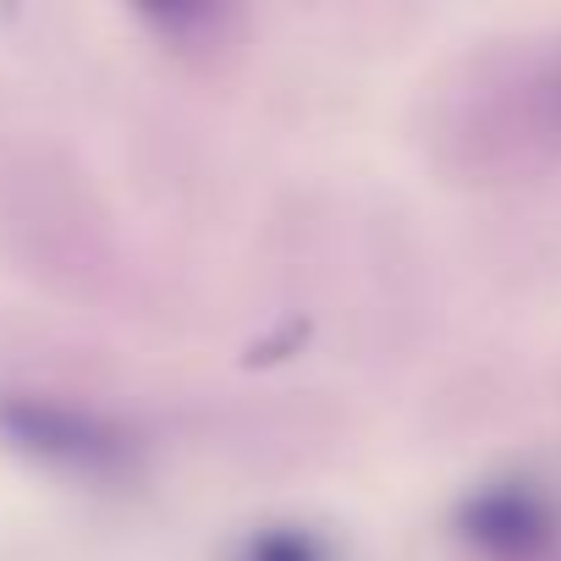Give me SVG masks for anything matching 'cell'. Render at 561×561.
<instances>
[{"label":"cell","instance_id":"obj_3","mask_svg":"<svg viewBox=\"0 0 561 561\" xmlns=\"http://www.w3.org/2000/svg\"><path fill=\"white\" fill-rule=\"evenodd\" d=\"M144 23L171 45V50H209L226 39L231 12L226 7H149Z\"/></svg>","mask_w":561,"mask_h":561},{"label":"cell","instance_id":"obj_2","mask_svg":"<svg viewBox=\"0 0 561 561\" xmlns=\"http://www.w3.org/2000/svg\"><path fill=\"white\" fill-rule=\"evenodd\" d=\"M457 534L490 561H545L561 545V501L534 473H501L462 495Z\"/></svg>","mask_w":561,"mask_h":561},{"label":"cell","instance_id":"obj_4","mask_svg":"<svg viewBox=\"0 0 561 561\" xmlns=\"http://www.w3.org/2000/svg\"><path fill=\"white\" fill-rule=\"evenodd\" d=\"M237 561H331V545L314 534V528H298V523H270V528H253L242 539V556Z\"/></svg>","mask_w":561,"mask_h":561},{"label":"cell","instance_id":"obj_1","mask_svg":"<svg viewBox=\"0 0 561 561\" xmlns=\"http://www.w3.org/2000/svg\"><path fill=\"white\" fill-rule=\"evenodd\" d=\"M0 435L12 451L78 479H122L138 457V440L116 419L56 397H0Z\"/></svg>","mask_w":561,"mask_h":561}]
</instances>
